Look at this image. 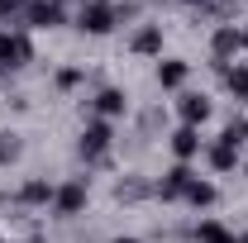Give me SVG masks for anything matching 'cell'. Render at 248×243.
Masks as SVG:
<instances>
[{
	"label": "cell",
	"instance_id": "6da1fadb",
	"mask_svg": "<svg viewBox=\"0 0 248 243\" xmlns=\"http://www.w3.org/2000/svg\"><path fill=\"white\" fill-rule=\"evenodd\" d=\"M110 148H115V129H110V120H91L86 129H81V138H77V157H81L86 167L110 162Z\"/></svg>",
	"mask_w": 248,
	"mask_h": 243
},
{
	"label": "cell",
	"instance_id": "7a4b0ae2",
	"mask_svg": "<svg viewBox=\"0 0 248 243\" xmlns=\"http://www.w3.org/2000/svg\"><path fill=\"white\" fill-rule=\"evenodd\" d=\"M29 62H33V38H29V29H0V81H5L10 72L29 67Z\"/></svg>",
	"mask_w": 248,
	"mask_h": 243
},
{
	"label": "cell",
	"instance_id": "3957f363",
	"mask_svg": "<svg viewBox=\"0 0 248 243\" xmlns=\"http://www.w3.org/2000/svg\"><path fill=\"white\" fill-rule=\"evenodd\" d=\"M115 24H120V15H115V0H86V5H81V15H77V29L91 33V38H105Z\"/></svg>",
	"mask_w": 248,
	"mask_h": 243
},
{
	"label": "cell",
	"instance_id": "277c9868",
	"mask_svg": "<svg viewBox=\"0 0 248 243\" xmlns=\"http://www.w3.org/2000/svg\"><path fill=\"white\" fill-rule=\"evenodd\" d=\"M86 200H91V182H86V177H72V182L58 186V196H53V214H58V219H77V214L86 210Z\"/></svg>",
	"mask_w": 248,
	"mask_h": 243
},
{
	"label": "cell",
	"instance_id": "5b68a950",
	"mask_svg": "<svg viewBox=\"0 0 248 243\" xmlns=\"http://www.w3.org/2000/svg\"><path fill=\"white\" fill-rule=\"evenodd\" d=\"M239 53H244V29L239 24H215V33H210V58H215V67L224 72Z\"/></svg>",
	"mask_w": 248,
	"mask_h": 243
},
{
	"label": "cell",
	"instance_id": "8992f818",
	"mask_svg": "<svg viewBox=\"0 0 248 243\" xmlns=\"http://www.w3.org/2000/svg\"><path fill=\"white\" fill-rule=\"evenodd\" d=\"M62 24H67V10L58 0H33L19 15V29H62Z\"/></svg>",
	"mask_w": 248,
	"mask_h": 243
},
{
	"label": "cell",
	"instance_id": "52a82bcc",
	"mask_svg": "<svg viewBox=\"0 0 248 243\" xmlns=\"http://www.w3.org/2000/svg\"><path fill=\"white\" fill-rule=\"evenodd\" d=\"M53 196H58V186L48 182V177H29V182L15 191V205H19V210H48Z\"/></svg>",
	"mask_w": 248,
	"mask_h": 243
},
{
	"label": "cell",
	"instance_id": "ba28073f",
	"mask_svg": "<svg viewBox=\"0 0 248 243\" xmlns=\"http://www.w3.org/2000/svg\"><path fill=\"white\" fill-rule=\"evenodd\" d=\"M191 182H196L191 162H177V167H167V172H162V182H153V196H157V200H182Z\"/></svg>",
	"mask_w": 248,
	"mask_h": 243
},
{
	"label": "cell",
	"instance_id": "9c48e42d",
	"mask_svg": "<svg viewBox=\"0 0 248 243\" xmlns=\"http://www.w3.org/2000/svg\"><path fill=\"white\" fill-rule=\"evenodd\" d=\"M177 115H182V124L201 129V124L215 115V105H210V95H205V91H182V100H177Z\"/></svg>",
	"mask_w": 248,
	"mask_h": 243
},
{
	"label": "cell",
	"instance_id": "30bf717a",
	"mask_svg": "<svg viewBox=\"0 0 248 243\" xmlns=\"http://www.w3.org/2000/svg\"><path fill=\"white\" fill-rule=\"evenodd\" d=\"M91 110H95V120H120V115H129V95L120 86H100L91 95Z\"/></svg>",
	"mask_w": 248,
	"mask_h": 243
},
{
	"label": "cell",
	"instance_id": "8fae6325",
	"mask_svg": "<svg viewBox=\"0 0 248 243\" xmlns=\"http://www.w3.org/2000/svg\"><path fill=\"white\" fill-rule=\"evenodd\" d=\"M167 148H172V157L177 162H191V157H201V148H205V138H201V129H191V124H182L172 138H167Z\"/></svg>",
	"mask_w": 248,
	"mask_h": 243
},
{
	"label": "cell",
	"instance_id": "7c38bea8",
	"mask_svg": "<svg viewBox=\"0 0 248 243\" xmlns=\"http://www.w3.org/2000/svg\"><path fill=\"white\" fill-rule=\"evenodd\" d=\"M129 53H139V58H162V24H139V33L129 38Z\"/></svg>",
	"mask_w": 248,
	"mask_h": 243
},
{
	"label": "cell",
	"instance_id": "4fadbf2b",
	"mask_svg": "<svg viewBox=\"0 0 248 243\" xmlns=\"http://www.w3.org/2000/svg\"><path fill=\"white\" fill-rule=\"evenodd\" d=\"M205 162H210V172H239V148H229V143H219V138H210L205 143Z\"/></svg>",
	"mask_w": 248,
	"mask_h": 243
},
{
	"label": "cell",
	"instance_id": "5bb4252c",
	"mask_svg": "<svg viewBox=\"0 0 248 243\" xmlns=\"http://www.w3.org/2000/svg\"><path fill=\"white\" fill-rule=\"evenodd\" d=\"M186 76H191V62H182V58H162L157 62V86H162V91L186 86Z\"/></svg>",
	"mask_w": 248,
	"mask_h": 243
},
{
	"label": "cell",
	"instance_id": "9a60e30c",
	"mask_svg": "<svg viewBox=\"0 0 248 243\" xmlns=\"http://www.w3.org/2000/svg\"><path fill=\"white\" fill-rule=\"evenodd\" d=\"M182 200L191 205V210H210V205L219 200V191H215V182H201V177H196V182L186 186V196H182Z\"/></svg>",
	"mask_w": 248,
	"mask_h": 243
},
{
	"label": "cell",
	"instance_id": "2e32d148",
	"mask_svg": "<svg viewBox=\"0 0 248 243\" xmlns=\"http://www.w3.org/2000/svg\"><path fill=\"white\" fill-rule=\"evenodd\" d=\"M219 143H229V148L244 152V143H248V115H229L224 129H219Z\"/></svg>",
	"mask_w": 248,
	"mask_h": 243
},
{
	"label": "cell",
	"instance_id": "e0dca14e",
	"mask_svg": "<svg viewBox=\"0 0 248 243\" xmlns=\"http://www.w3.org/2000/svg\"><path fill=\"white\" fill-rule=\"evenodd\" d=\"M219 76H224V91L234 95V100H248V62H239V67L229 62Z\"/></svg>",
	"mask_w": 248,
	"mask_h": 243
},
{
	"label": "cell",
	"instance_id": "ac0fdd59",
	"mask_svg": "<svg viewBox=\"0 0 248 243\" xmlns=\"http://www.w3.org/2000/svg\"><path fill=\"white\" fill-rule=\"evenodd\" d=\"M191 239H196V243H234L239 234H229L219 219H201V224L191 229Z\"/></svg>",
	"mask_w": 248,
	"mask_h": 243
},
{
	"label": "cell",
	"instance_id": "d6986e66",
	"mask_svg": "<svg viewBox=\"0 0 248 243\" xmlns=\"http://www.w3.org/2000/svg\"><path fill=\"white\" fill-rule=\"evenodd\" d=\"M143 196H153V186L143 177H120L115 182V200H143Z\"/></svg>",
	"mask_w": 248,
	"mask_h": 243
},
{
	"label": "cell",
	"instance_id": "ffe728a7",
	"mask_svg": "<svg viewBox=\"0 0 248 243\" xmlns=\"http://www.w3.org/2000/svg\"><path fill=\"white\" fill-rule=\"evenodd\" d=\"M19 152H24V138H19L15 129H5V134H0V167L19 162Z\"/></svg>",
	"mask_w": 248,
	"mask_h": 243
},
{
	"label": "cell",
	"instance_id": "44dd1931",
	"mask_svg": "<svg viewBox=\"0 0 248 243\" xmlns=\"http://www.w3.org/2000/svg\"><path fill=\"white\" fill-rule=\"evenodd\" d=\"M81 81H86V67H58V76H53L58 91H77Z\"/></svg>",
	"mask_w": 248,
	"mask_h": 243
},
{
	"label": "cell",
	"instance_id": "7402d4cb",
	"mask_svg": "<svg viewBox=\"0 0 248 243\" xmlns=\"http://www.w3.org/2000/svg\"><path fill=\"white\" fill-rule=\"evenodd\" d=\"M19 15H24L19 0H0V24H5V29H19Z\"/></svg>",
	"mask_w": 248,
	"mask_h": 243
},
{
	"label": "cell",
	"instance_id": "603a6c76",
	"mask_svg": "<svg viewBox=\"0 0 248 243\" xmlns=\"http://www.w3.org/2000/svg\"><path fill=\"white\" fill-rule=\"evenodd\" d=\"M115 15H120V24L124 19H139V0H115Z\"/></svg>",
	"mask_w": 248,
	"mask_h": 243
},
{
	"label": "cell",
	"instance_id": "cb8c5ba5",
	"mask_svg": "<svg viewBox=\"0 0 248 243\" xmlns=\"http://www.w3.org/2000/svg\"><path fill=\"white\" fill-rule=\"evenodd\" d=\"M110 243H143V239H129V234H120V239H110Z\"/></svg>",
	"mask_w": 248,
	"mask_h": 243
},
{
	"label": "cell",
	"instance_id": "d4e9b609",
	"mask_svg": "<svg viewBox=\"0 0 248 243\" xmlns=\"http://www.w3.org/2000/svg\"><path fill=\"white\" fill-rule=\"evenodd\" d=\"M182 5H201V10H210V0H182Z\"/></svg>",
	"mask_w": 248,
	"mask_h": 243
},
{
	"label": "cell",
	"instance_id": "484cf974",
	"mask_svg": "<svg viewBox=\"0 0 248 243\" xmlns=\"http://www.w3.org/2000/svg\"><path fill=\"white\" fill-rule=\"evenodd\" d=\"M244 48H248V19H244Z\"/></svg>",
	"mask_w": 248,
	"mask_h": 243
},
{
	"label": "cell",
	"instance_id": "4316f807",
	"mask_svg": "<svg viewBox=\"0 0 248 243\" xmlns=\"http://www.w3.org/2000/svg\"><path fill=\"white\" fill-rule=\"evenodd\" d=\"M234 243H248V234H239V239H234Z\"/></svg>",
	"mask_w": 248,
	"mask_h": 243
},
{
	"label": "cell",
	"instance_id": "83f0119b",
	"mask_svg": "<svg viewBox=\"0 0 248 243\" xmlns=\"http://www.w3.org/2000/svg\"><path fill=\"white\" fill-rule=\"evenodd\" d=\"M58 5H67V0H58ZM77 5H86V0H77Z\"/></svg>",
	"mask_w": 248,
	"mask_h": 243
}]
</instances>
